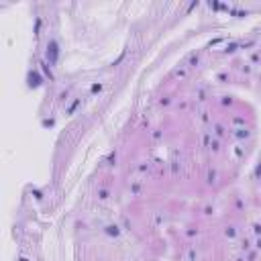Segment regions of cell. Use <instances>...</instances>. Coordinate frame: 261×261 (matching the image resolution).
<instances>
[{"instance_id": "6da1fadb", "label": "cell", "mask_w": 261, "mask_h": 261, "mask_svg": "<svg viewBox=\"0 0 261 261\" xmlns=\"http://www.w3.org/2000/svg\"><path fill=\"white\" fill-rule=\"evenodd\" d=\"M57 57H59V45H57L55 41H51V43L47 45V59H49V65L55 63Z\"/></svg>"}, {"instance_id": "7a4b0ae2", "label": "cell", "mask_w": 261, "mask_h": 261, "mask_svg": "<svg viewBox=\"0 0 261 261\" xmlns=\"http://www.w3.org/2000/svg\"><path fill=\"white\" fill-rule=\"evenodd\" d=\"M118 227L116 225H110V227H106V235H110V237H118Z\"/></svg>"}, {"instance_id": "3957f363", "label": "cell", "mask_w": 261, "mask_h": 261, "mask_svg": "<svg viewBox=\"0 0 261 261\" xmlns=\"http://www.w3.org/2000/svg\"><path fill=\"white\" fill-rule=\"evenodd\" d=\"M39 80H41V78H39L37 74H31V76H29V86H35V88H37V86L41 84Z\"/></svg>"}, {"instance_id": "277c9868", "label": "cell", "mask_w": 261, "mask_h": 261, "mask_svg": "<svg viewBox=\"0 0 261 261\" xmlns=\"http://www.w3.org/2000/svg\"><path fill=\"white\" fill-rule=\"evenodd\" d=\"M41 65H43V71H45L47 76H49V80H53V74H51V68H49V63H45V61H43Z\"/></svg>"}, {"instance_id": "5b68a950", "label": "cell", "mask_w": 261, "mask_h": 261, "mask_svg": "<svg viewBox=\"0 0 261 261\" xmlns=\"http://www.w3.org/2000/svg\"><path fill=\"white\" fill-rule=\"evenodd\" d=\"M78 106H80V100H76V102H74V104H71V106L68 108V114H74V110H76Z\"/></svg>"}, {"instance_id": "8992f818", "label": "cell", "mask_w": 261, "mask_h": 261, "mask_svg": "<svg viewBox=\"0 0 261 261\" xmlns=\"http://www.w3.org/2000/svg\"><path fill=\"white\" fill-rule=\"evenodd\" d=\"M100 90H102V84H94V86H92V92H94V94L100 92Z\"/></svg>"}, {"instance_id": "52a82bcc", "label": "cell", "mask_w": 261, "mask_h": 261, "mask_svg": "<svg viewBox=\"0 0 261 261\" xmlns=\"http://www.w3.org/2000/svg\"><path fill=\"white\" fill-rule=\"evenodd\" d=\"M235 49H237V43H231V45L227 47V51H228V53H233V51H235Z\"/></svg>"}, {"instance_id": "ba28073f", "label": "cell", "mask_w": 261, "mask_h": 261, "mask_svg": "<svg viewBox=\"0 0 261 261\" xmlns=\"http://www.w3.org/2000/svg\"><path fill=\"white\" fill-rule=\"evenodd\" d=\"M227 237H235V228H233V227L227 228Z\"/></svg>"}, {"instance_id": "9c48e42d", "label": "cell", "mask_w": 261, "mask_h": 261, "mask_svg": "<svg viewBox=\"0 0 261 261\" xmlns=\"http://www.w3.org/2000/svg\"><path fill=\"white\" fill-rule=\"evenodd\" d=\"M214 178H216V173H214V171H210V173H208V182L212 184V182H214Z\"/></svg>"}, {"instance_id": "30bf717a", "label": "cell", "mask_w": 261, "mask_h": 261, "mask_svg": "<svg viewBox=\"0 0 261 261\" xmlns=\"http://www.w3.org/2000/svg\"><path fill=\"white\" fill-rule=\"evenodd\" d=\"M98 196H100V198H108V192H106V190H100V194H98Z\"/></svg>"}, {"instance_id": "8fae6325", "label": "cell", "mask_w": 261, "mask_h": 261, "mask_svg": "<svg viewBox=\"0 0 261 261\" xmlns=\"http://www.w3.org/2000/svg\"><path fill=\"white\" fill-rule=\"evenodd\" d=\"M255 233H257V235H261V227H259V225H255Z\"/></svg>"}, {"instance_id": "7c38bea8", "label": "cell", "mask_w": 261, "mask_h": 261, "mask_svg": "<svg viewBox=\"0 0 261 261\" xmlns=\"http://www.w3.org/2000/svg\"><path fill=\"white\" fill-rule=\"evenodd\" d=\"M257 249H261V239H259V241H257Z\"/></svg>"}, {"instance_id": "4fadbf2b", "label": "cell", "mask_w": 261, "mask_h": 261, "mask_svg": "<svg viewBox=\"0 0 261 261\" xmlns=\"http://www.w3.org/2000/svg\"><path fill=\"white\" fill-rule=\"evenodd\" d=\"M21 261H29V259H25V257H23V259H21Z\"/></svg>"}]
</instances>
